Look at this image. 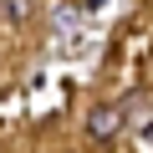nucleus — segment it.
Here are the masks:
<instances>
[{
    "mask_svg": "<svg viewBox=\"0 0 153 153\" xmlns=\"http://www.w3.org/2000/svg\"><path fill=\"white\" fill-rule=\"evenodd\" d=\"M0 16H5L10 26H21V21L31 16V5H26V0H0Z\"/></svg>",
    "mask_w": 153,
    "mask_h": 153,
    "instance_id": "f03ea898",
    "label": "nucleus"
},
{
    "mask_svg": "<svg viewBox=\"0 0 153 153\" xmlns=\"http://www.w3.org/2000/svg\"><path fill=\"white\" fill-rule=\"evenodd\" d=\"M123 117H128L123 102H97V107L87 112V138H92V143H112L117 128H123Z\"/></svg>",
    "mask_w": 153,
    "mask_h": 153,
    "instance_id": "f257e3e1",
    "label": "nucleus"
}]
</instances>
